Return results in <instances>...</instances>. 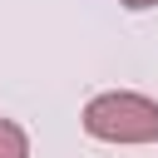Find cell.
<instances>
[{
  "mask_svg": "<svg viewBox=\"0 0 158 158\" xmlns=\"http://www.w3.org/2000/svg\"><path fill=\"white\" fill-rule=\"evenodd\" d=\"M84 128L104 143H153L158 138V104L143 94H99L84 109Z\"/></svg>",
  "mask_w": 158,
  "mask_h": 158,
  "instance_id": "6da1fadb",
  "label": "cell"
},
{
  "mask_svg": "<svg viewBox=\"0 0 158 158\" xmlns=\"http://www.w3.org/2000/svg\"><path fill=\"white\" fill-rule=\"evenodd\" d=\"M0 158H30V143H25V128L0 118Z\"/></svg>",
  "mask_w": 158,
  "mask_h": 158,
  "instance_id": "7a4b0ae2",
  "label": "cell"
},
{
  "mask_svg": "<svg viewBox=\"0 0 158 158\" xmlns=\"http://www.w3.org/2000/svg\"><path fill=\"white\" fill-rule=\"evenodd\" d=\"M128 10H148V5H158V0H123Z\"/></svg>",
  "mask_w": 158,
  "mask_h": 158,
  "instance_id": "3957f363",
  "label": "cell"
}]
</instances>
